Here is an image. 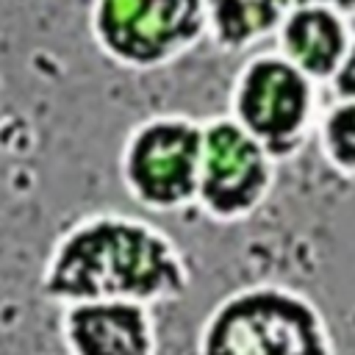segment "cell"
Returning a JSON list of instances; mask_svg holds the SVG:
<instances>
[{
  "label": "cell",
  "instance_id": "5b68a950",
  "mask_svg": "<svg viewBox=\"0 0 355 355\" xmlns=\"http://www.w3.org/2000/svg\"><path fill=\"white\" fill-rule=\"evenodd\" d=\"M202 150V122L183 114H155L136 122L119 150V180L128 197L155 214L194 205Z\"/></svg>",
  "mask_w": 355,
  "mask_h": 355
},
{
  "label": "cell",
  "instance_id": "9c48e42d",
  "mask_svg": "<svg viewBox=\"0 0 355 355\" xmlns=\"http://www.w3.org/2000/svg\"><path fill=\"white\" fill-rule=\"evenodd\" d=\"M208 39L227 50H247L272 36L297 0H202Z\"/></svg>",
  "mask_w": 355,
  "mask_h": 355
},
{
  "label": "cell",
  "instance_id": "7a4b0ae2",
  "mask_svg": "<svg viewBox=\"0 0 355 355\" xmlns=\"http://www.w3.org/2000/svg\"><path fill=\"white\" fill-rule=\"evenodd\" d=\"M197 355H336V344L311 297L280 283H252L214 305Z\"/></svg>",
  "mask_w": 355,
  "mask_h": 355
},
{
  "label": "cell",
  "instance_id": "52a82bcc",
  "mask_svg": "<svg viewBox=\"0 0 355 355\" xmlns=\"http://www.w3.org/2000/svg\"><path fill=\"white\" fill-rule=\"evenodd\" d=\"M67 355H158V330L150 305L92 300L61 305L58 322Z\"/></svg>",
  "mask_w": 355,
  "mask_h": 355
},
{
  "label": "cell",
  "instance_id": "3957f363",
  "mask_svg": "<svg viewBox=\"0 0 355 355\" xmlns=\"http://www.w3.org/2000/svg\"><path fill=\"white\" fill-rule=\"evenodd\" d=\"M319 83L283 53L250 55L230 89V114L275 161L294 158L313 136L319 116Z\"/></svg>",
  "mask_w": 355,
  "mask_h": 355
},
{
  "label": "cell",
  "instance_id": "277c9868",
  "mask_svg": "<svg viewBox=\"0 0 355 355\" xmlns=\"http://www.w3.org/2000/svg\"><path fill=\"white\" fill-rule=\"evenodd\" d=\"M89 33L125 69H158L208 39L202 0H92Z\"/></svg>",
  "mask_w": 355,
  "mask_h": 355
},
{
  "label": "cell",
  "instance_id": "ba28073f",
  "mask_svg": "<svg viewBox=\"0 0 355 355\" xmlns=\"http://www.w3.org/2000/svg\"><path fill=\"white\" fill-rule=\"evenodd\" d=\"M275 36L277 53L316 83H327L336 75L355 42L344 14L308 0H297L286 11Z\"/></svg>",
  "mask_w": 355,
  "mask_h": 355
},
{
  "label": "cell",
  "instance_id": "6da1fadb",
  "mask_svg": "<svg viewBox=\"0 0 355 355\" xmlns=\"http://www.w3.org/2000/svg\"><path fill=\"white\" fill-rule=\"evenodd\" d=\"M39 288L55 305L128 300L153 308L186 294L189 266L180 247L153 222L97 211L53 241Z\"/></svg>",
  "mask_w": 355,
  "mask_h": 355
},
{
  "label": "cell",
  "instance_id": "7c38bea8",
  "mask_svg": "<svg viewBox=\"0 0 355 355\" xmlns=\"http://www.w3.org/2000/svg\"><path fill=\"white\" fill-rule=\"evenodd\" d=\"M308 3H319V6H327L338 14H344L347 19L355 17V0H308Z\"/></svg>",
  "mask_w": 355,
  "mask_h": 355
},
{
  "label": "cell",
  "instance_id": "8992f818",
  "mask_svg": "<svg viewBox=\"0 0 355 355\" xmlns=\"http://www.w3.org/2000/svg\"><path fill=\"white\" fill-rule=\"evenodd\" d=\"M275 158L233 119L202 122V150L194 205L214 222L255 216L275 186Z\"/></svg>",
  "mask_w": 355,
  "mask_h": 355
},
{
  "label": "cell",
  "instance_id": "8fae6325",
  "mask_svg": "<svg viewBox=\"0 0 355 355\" xmlns=\"http://www.w3.org/2000/svg\"><path fill=\"white\" fill-rule=\"evenodd\" d=\"M333 94L336 97H344V100H355V42L349 47V53L344 55L341 67L336 69V75L327 80Z\"/></svg>",
  "mask_w": 355,
  "mask_h": 355
},
{
  "label": "cell",
  "instance_id": "30bf717a",
  "mask_svg": "<svg viewBox=\"0 0 355 355\" xmlns=\"http://www.w3.org/2000/svg\"><path fill=\"white\" fill-rule=\"evenodd\" d=\"M313 136L330 169L355 178V100L336 97L316 116Z\"/></svg>",
  "mask_w": 355,
  "mask_h": 355
}]
</instances>
